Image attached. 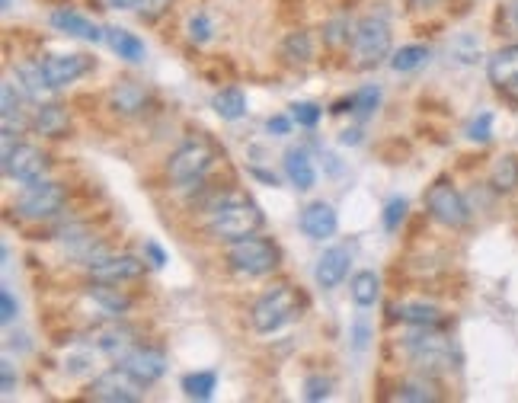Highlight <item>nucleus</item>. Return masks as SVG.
Here are the masks:
<instances>
[{
  "label": "nucleus",
  "mask_w": 518,
  "mask_h": 403,
  "mask_svg": "<svg viewBox=\"0 0 518 403\" xmlns=\"http://www.w3.org/2000/svg\"><path fill=\"white\" fill-rule=\"evenodd\" d=\"M266 224V215L259 212V205L247 196V192H221V196L208 205V234L215 240H240L247 234H256Z\"/></svg>",
  "instance_id": "nucleus-1"
},
{
  "label": "nucleus",
  "mask_w": 518,
  "mask_h": 403,
  "mask_svg": "<svg viewBox=\"0 0 518 403\" xmlns=\"http://www.w3.org/2000/svg\"><path fill=\"white\" fill-rule=\"evenodd\" d=\"M106 42H109V48H112V52H116L119 58L132 61V64H141L144 55H148V48H144V42L135 36V32L119 29V26H109V29H106Z\"/></svg>",
  "instance_id": "nucleus-24"
},
{
  "label": "nucleus",
  "mask_w": 518,
  "mask_h": 403,
  "mask_svg": "<svg viewBox=\"0 0 518 403\" xmlns=\"http://www.w3.org/2000/svg\"><path fill=\"white\" fill-rule=\"evenodd\" d=\"M48 23H52L58 32H64V36L84 39V42H90V45H96V42L106 39V29H100L93 20H87L84 13H77V10H71V7L55 10L52 16H48Z\"/></svg>",
  "instance_id": "nucleus-18"
},
{
  "label": "nucleus",
  "mask_w": 518,
  "mask_h": 403,
  "mask_svg": "<svg viewBox=\"0 0 518 403\" xmlns=\"http://www.w3.org/2000/svg\"><path fill=\"white\" fill-rule=\"evenodd\" d=\"M0 375H4V381H0V388H4V397H10L13 388H16V375H13V362L10 359L0 362Z\"/></svg>",
  "instance_id": "nucleus-43"
},
{
  "label": "nucleus",
  "mask_w": 518,
  "mask_h": 403,
  "mask_svg": "<svg viewBox=\"0 0 518 403\" xmlns=\"http://www.w3.org/2000/svg\"><path fill=\"white\" fill-rule=\"evenodd\" d=\"M170 7H173V0H135L138 16H141V20H148V23L160 20V16H164Z\"/></svg>",
  "instance_id": "nucleus-39"
},
{
  "label": "nucleus",
  "mask_w": 518,
  "mask_h": 403,
  "mask_svg": "<svg viewBox=\"0 0 518 403\" xmlns=\"http://www.w3.org/2000/svg\"><path fill=\"white\" fill-rule=\"evenodd\" d=\"M467 138L487 144L493 138V112H480V116L471 125H467Z\"/></svg>",
  "instance_id": "nucleus-38"
},
{
  "label": "nucleus",
  "mask_w": 518,
  "mask_h": 403,
  "mask_svg": "<svg viewBox=\"0 0 518 403\" xmlns=\"http://www.w3.org/2000/svg\"><path fill=\"white\" fill-rule=\"evenodd\" d=\"M487 77L499 96L509 103H518V45H503L487 61Z\"/></svg>",
  "instance_id": "nucleus-13"
},
{
  "label": "nucleus",
  "mask_w": 518,
  "mask_h": 403,
  "mask_svg": "<svg viewBox=\"0 0 518 403\" xmlns=\"http://www.w3.org/2000/svg\"><path fill=\"white\" fill-rule=\"evenodd\" d=\"M426 61H429V48L426 45H403V48H397V52L391 55V68L397 74H410L416 68H423Z\"/></svg>",
  "instance_id": "nucleus-32"
},
{
  "label": "nucleus",
  "mask_w": 518,
  "mask_h": 403,
  "mask_svg": "<svg viewBox=\"0 0 518 403\" xmlns=\"http://www.w3.org/2000/svg\"><path fill=\"white\" fill-rule=\"evenodd\" d=\"M224 260H228V266L234 272H240V276L259 279V276H269V272L279 269L282 250L269 237L247 234V237H240V240H231L228 250H224Z\"/></svg>",
  "instance_id": "nucleus-4"
},
{
  "label": "nucleus",
  "mask_w": 518,
  "mask_h": 403,
  "mask_svg": "<svg viewBox=\"0 0 518 403\" xmlns=\"http://www.w3.org/2000/svg\"><path fill=\"white\" fill-rule=\"evenodd\" d=\"M138 340H135V330L119 324V317H112L109 324H100L90 330V346L96 352H103V356H109L112 362H119L128 349H132Z\"/></svg>",
  "instance_id": "nucleus-14"
},
{
  "label": "nucleus",
  "mask_w": 518,
  "mask_h": 403,
  "mask_svg": "<svg viewBox=\"0 0 518 403\" xmlns=\"http://www.w3.org/2000/svg\"><path fill=\"white\" fill-rule=\"evenodd\" d=\"M64 202H68V189L61 183H52V180H39V183H29L20 199L13 202V212L26 218V221H52L61 215Z\"/></svg>",
  "instance_id": "nucleus-7"
},
{
  "label": "nucleus",
  "mask_w": 518,
  "mask_h": 403,
  "mask_svg": "<svg viewBox=\"0 0 518 403\" xmlns=\"http://www.w3.org/2000/svg\"><path fill=\"white\" fill-rule=\"evenodd\" d=\"M506 16H509V26L518 32V0H509V7H506Z\"/></svg>",
  "instance_id": "nucleus-45"
},
{
  "label": "nucleus",
  "mask_w": 518,
  "mask_h": 403,
  "mask_svg": "<svg viewBox=\"0 0 518 403\" xmlns=\"http://www.w3.org/2000/svg\"><path fill=\"white\" fill-rule=\"evenodd\" d=\"M407 199H400V196H394L391 202L384 205V212H381V224H384V231L387 234H394V231H400V224H403V218H407Z\"/></svg>",
  "instance_id": "nucleus-34"
},
{
  "label": "nucleus",
  "mask_w": 518,
  "mask_h": 403,
  "mask_svg": "<svg viewBox=\"0 0 518 403\" xmlns=\"http://www.w3.org/2000/svg\"><path fill=\"white\" fill-rule=\"evenodd\" d=\"M144 260H148L154 269H164L167 266V250L157 244V240H144Z\"/></svg>",
  "instance_id": "nucleus-40"
},
{
  "label": "nucleus",
  "mask_w": 518,
  "mask_h": 403,
  "mask_svg": "<svg viewBox=\"0 0 518 403\" xmlns=\"http://www.w3.org/2000/svg\"><path fill=\"white\" fill-rule=\"evenodd\" d=\"M96 68V61L87 58V55H77V52H68V55H48L42 58V71L48 77V84L55 90L58 87H68L74 80H80L84 74H90Z\"/></svg>",
  "instance_id": "nucleus-15"
},
{
  "label": "nucleus",
  "mask_w": 518,
  "mask_h": 403,
  "mask_svg": "<svg viewBox=\"0 0 518 403\" xmlns=\"http://www.w3.org/2000/svg\"><path fill=\"white\" fill-rule=\"evenodd\" d=\"M403 352L423 375H445L458 368V349L442 327H413L410 336H403Z\"/></svg>",
  "instance_id": "nucleus-2"
},
{
  "label": "nucleus",
  "mask_w": 518,
  "mask_h": 403,
  "mask_svg": "<svg viewBox=\"0 0 518 403\" xmlns=\"http://www.w3.org/2000/svg\"><path fill=\"white\" fill-rule=\"evenodd\" d=\"M90 279L96 282H135L148 272V260L135 253H100L87 263Z\"/></svg>",
  "instance_id": "nucleus-11"
},
{
  "label": "nucleus",
  "mask_w": 518,
  "mask_h": 403,
  "mask_svg": "<svg viewBox=\"0 0 518 403\" xmlns=\"http://www.w3.org/2000/svg\"><path fill=\"white\" fill-rule=\"evenodd\" d=\"M378 106H381V90H378L375 84H368V87H362V90L352 93V116L359 119V122H365V119L375 116Z\"/></svg>",
  "instance_id": "nucleus-33"
},
{
  "label": "nucleus",
  "mask_w": 518,
  "mask_h": 403,
  "mask_svg": "<svg viewBox=\"0 0 518 403\" xmlns=\"http://www.w3.org/2000/svg\"><path fill=\"white\" fill-rule=\"evenodd\" d=\"M180 388L189 400H212V394L218 388V375L215 372H189V375H183Z\"/></svg>",
  "instance_id": "nucleus-30"
},
{
  "label": "nucleus",
  "mask_w": 518,
  "mask_h": 403,
  "mask_svg": "<svg viewBox=\"0 0 518 403\" xmlns=\"http://www.w3.org/2000/svg\"><path fill=\"white\" fill-rule=\"evenodd\" d=\"M288 109H291L288 116L295 119V125H301V128H314L323 116V109L317 103H291Z\"/></svg>",
  "instance_id": "nucleus-36"
},
{
  "label": "nucleus",
  "mask_w": 518,
  "mask_h": 403,
  "mask_svg": "<svg viewBox=\"0 0 518 403\" xmlns=\"http://www.w3.org/2000/svg\"><path fill=\"white\" fill-rule=\"evenodd\" d=\"M359 135H362L359 128H352V132H343V135H339V141H343V144H359V141H362Z\"/></svg>",
  "instance_id": "nucleus-47"
},
{
  "label": "nucleus",
  "mask_w": 518,
  "mask_h": 403,
  "mask_svg": "<svg viewBox=\"0 0 518 403\" xmlns=\"http://www.w3.org/2000/svg\"><path fill=\"white\" fill-rule=\"evenodd\" d=\"M330 391H333V381L330 378H323V375H307L304 378V400H311V403L327 400Z\"/></svg>",
  "instance_id": "nucleus-37"
},
{
  "label": "nucleus",
  "mask_w": 518,
  "mask_h": 403,
  "mask_svg": "<svg viewBox=\"0 0 518 403\" xmlns=\"http://www.w3.org/2000/svg\"><path fill=\"white\" fill-rule=\"evenodd\" d=\"M391 314L407 327H442V330L448 327V314L426 301H400L391 308Z\"/></svg>",
  "instance_id": "nucleus-21"
},
{
  "label": "nucleus",
  "mask_w": 518,
  "mask_h": 403,
  "mask_svg": "<svg viewBox=\"0 0 518 403\" xmlns=\"http://www.w3.org/2000/svg\"><path fill=\"white\" fill-rule=\"evenodd\" d=\"M352 336H355V346H359V349H365V343H368V324H365V320H355V327H352Z\"/></svg>",
  "instance_id": "nucleus-44"
},
{
  "label": "nucleus",
  "mask_w": 518,
  "mask_h": 403,
  "mask_svg": "<svg viewBox=\"0 0 518 403\" xmlns=\"http://www.w3.org/2000/svg\"><path fill=\"white\" fill-rule=\"evenodd\" d=\"M426 212L432 221L445 224L451 231H461L471 224V208L451 180H435L426 192Z\"/></svg>",
  "instance_id": "nucleus-8"
},
{
  "label": "nucleus",
  "mask_w": 518,
  "mask_h": 403,
  "mask_svg": "<svg viewBox=\"0 0 518 403\" xmlns=\"http://www.w3.org/2000/svg\"><path fill=\"white\" fill-rule=\"evenodd\" d=\"M148 103H151V93L144 90V84H138V80H119V84L109 90V109L125 119L141 116V112L148 109Z\"/></svg>",
  "instance_id": "nucleus-19"
},
{
  "label": "nucleus",
  "mask_w": 518,
  "mask_h": 403,
  "mask_svg": "<svg viewBox=\"0 0 518 403\" xmlns=\"http://www.w3.org/2000/svg\"><path fill=\"white\" fill-rule=\"evenodd\" d=\"M391 23L384 16H365L352 26V39H349V52H352V64L359 71H371L391 58Z\"/></svg>",
  "instance_id": "nucleus-3"
},
{
  "label": "nucleus",
  "mask_w": 518,
  "mask_h": 403,
  "mask_svg": "<svg viewBox=\"0 0 518 403\" xmlns=\"http://www.w3.org/2000/svg\"><path fill=\"white\" fill-rule=\"evenodd\" d=\"M212 109L224 122H240L247 116V96L240 87H224L212 96Z\"/></svg>",
  "instance_id": "nucleus-25"
},
{
  "label": "nucleus",
  "mask_w": 518,
  "mask_h": 403,
  "mask_svg": "<svg viewBox=\"0 0 518 403\" xmlns=\"http://www.w3.org/2000/svg\"><path fill=\"white\" fill-rule=\"evenodd\" d=\"M490 186L496 192H515L518 189V157L506 154V157L496 160L493 173H490Z\"/></svg>",
  "instance_id": "nucleus-31"
},
{
  "label": "nucleus",
  "mask_w": 518,
  "mask_h": 403,
  "mask_svg": "<svg viewBox=\"0 0 518 403\" xmlns=\"http://www.w3.org/2000/svg\"><path fill=\"white\" fill-rule=\"evenodd\" d=\"M90 400H100V403H138L144 400V384L135 381L125 368H109V372L96 375L87 388Z\"/></svg>",
  "instance_id": "nucleus-10"
},
{
  "label": "nucleus",
  "mask_w": 518,
  "mask_h": 403,
  "mask_svg": "<svg viewBox=\"0 0 518 403\" xmlns=\"http://www.w3.org/2000/svg\"><path fill=\"white\" fill-rule=\"evenodd\" d=\"M349 266H352V253L346 247H330V250H323V256L317 260L314 279H317V285L323 288V292H333V288H339L346 282Z\"/></svg>",
  "instance_id": "nucleus-17"
},
{
  "label": "nucleus",
  "mask_w": 518,
  "mask_h": 403,
  "mask_svg": "<svg viewBox=\"0 0 518 403\" xmlns=\"http://www.w3.org/2000/svg\"><path fill=\"white\" fill-rule=\"evenodd\" d=\"M32 128L45 138H68L71 135V116L61 103H39L36 116H32Z\"/></svg>",
  "instance_id": "nucleus-22"
},
{
  "label": "nucleus",
  "mask_w": 518,
  "mask_h": 403,
  "mask_svg": "<svg viewBox=\"0 0 518 403\" xmlns=\"http://www.w3.org/2000/svg\"><path fill=\"white\" fill-rule=\"evenodd\" d=\"M349 295L352 301L359 304V308H375L378 298H381V276L371 269H362L355 272L352 282H349Z\"/></svg>",
  "instance_id": "nucleus-26"
},
{
  "label": "nucleus",
  "mask_w": 518,
  "mask_h": 403,
  "mask_svg": "<svg viewBox=\"0 0 518 403\" xmlns=\"http://www.w3.org/2000/svg\"><path fill=\"white\" fill-rule=\"evenodd\" d=\"M298 228L307 240H330L339 228V215H336V208L330 202L320 199V202H311V205L301 208Z\"/></svg>",
  "instance_id": "nucleus-16"
},
{
  "label": "nucleus",
  "mask_w": 518,
  "mask_h": 403,
  "mask_svg": "<svg viewBox=\"0 0 518 403\" xmlns=\"http://www.w3.org/2000/svg\"><path fill=\"white\" fill-rule=\"evenodd\" d=\"M301 304H304L301 295L291 285H275V288H269V292L253 304L250 324H253L256 333L269 336L275 330H282L288 320L301 317Z\"/></svg>",
  "instance_id": "nucleus-6"
},
{
  "label": "nucleus",
  "mask_w": 518,
  "mask_h": 403,
  "mask_svg": "<svg viewBox=\"0 0 518 403\" xmlns=\"http://www.w3.org/2000/svg\"><path fill=\"white\" fill-rule=\"evenodd\" d=\"M109 10H135V0H106Z\"/></svg>",
  "instance_id": "nucleus-46"
},
{
  "label": "nucleus",
  "mask_w": 518,
  "mask_h": 403,
  "mask_svg": "<svg viewBox=\"0 0 518 403\" xmlns=\"http://www.w3.org/2000/svg\"><path fill=\"white\" fill-rule=\"evenodd\" d=\"M291 116H272L269 122H266V128H269V135H275V138H282V135H288L291 132Z\"/></svg>",
  "instance_id": "nucleus-42"
},
{
  "label": "nucleus",
  "mask_w": 518,
  "mask_h": 403,
  "mask_svg": "<svg viewBox=\"0 0 518 403\" xmlns=\"http://www.w3.org/2000/svg\"><path fill=\"white\" fill-rule=\"evenodd\" d=\"M16 77L23 80L26 96H29V100H36V103H42L45 90H55L52 84H48L45 71H42V61L39 64H20V68H16Z\"/></svg>",
  "instance_id": "nucleus-29"
},
{
  "label": "nucleus",
  "mask_w": 518,
  "mask_h": 403,
  "mask_svg": "<svg viewBox=\"0 0 518 403\" xmlns=\"http://www.w3.org/2000/svg\"><path fill=\"white\" fill-rule=\"evenodd\" d=\"M285 176H288V183L295 186L298 192L314 189V183H317V170H314L311 154H307L304 148H291V151L285 154Z\"/></svg>",
  "instance_id": "nucleus-23"
},
{
  "label": "nucleus",
  "mask_w": 518,
  "mask_h": 403,
  "mask_svg": "<svg viewBox=\"0 0 518 403\" xmlns=\"http://www.w3.org/2000/svg\"><path fill=\"white\" fill-rule=\"evenodd\" d=\"M116 365H122L128 375H132L135 381H141L144 388H148V384L164 378V372H167V356H164V349H157V346L135 343Z\"/></svg>",
  "instance_id": "nucleus-12"
},
{
  "label": "nucleus",
  "mask_w": 518,
  "mask_h": 403,
  "mask_svg": "<svg viewBox=\"0 0 518 403\" xmlns=\"http://www.w3.org/2000/svg\"><path fill=\"white\" fill-rule=\"evenodd\" d=\"M387 400H400V403H432L439 400V394H435V388L426 381V378H403L394 394H387Z\"/></svg>",
  "instance_id": "nucleus-27"
},
{
  "label": "nucleus",
  "mask_w": 518,
  "mask_h": 403,
  "mask_svg": "<svg viewBox=\"0 0 518 403\" xmlns=\"http://www.w3.org/2000/svg\"><path fill=\"white\" fill-rule=\"evenodd\" d=\"M186 32H189V42L205 45L215 36V26H212V20H208V13H192L189 23H186Z\"/></svg>",
  "instance_id": "nucleus-35"
},
{
  "label": "nucleus",
  "mask_w": 518,
  "mask_h": 403,
  "mask_svg": "<svg viewBox=\"0 0 518 403\" xmlns=\"http://www.w3.org/2000/svg\"><path fill=\"white\" fill-rule=\"evenodd\" d=\"M87 295L106 317H122V314L132 311V304H135V298L128 295L125 288H119V282H96L93 279Z\"/></svg>",
  "instance_id": "nucleus-20"
},
{
  "label": "nucleus",
  "mask_w": 518,
  "mask_h": 403,
  "mask_svg": "<svg viewBox=\"0 0 518 403\" xmlns=\"http://www.w3.org/2000/svg\"><path fill=\"white\" fill-rule=\"evenodd\" d=\"M4 10H13V0H4Z\"/></svg>",
  "instance_id": "nucleus-48"
},
{
  "label": "nucleus",
  "mask_w": 518,
  "mask_h": 403,
  "mask_svg": "<svg viewBox=\"0 0 518 403\" xmlns=\"http://www.w3.org/2000/svg\"><path fill=\"white\" fill-rule=\"evenodd\" d=\"M0 320H4V324H13L16 320V301L10 295V288H0Z\"/></svg>",
  "instance_id": "nucleus-41"
},
{
  "label": "nucleus",
  "mask_w": 518,
  "mask_h": 403,
  "mask_svg": "<svg viewBox=\"0 0 518 403\" xmlns=\"http://www.w3.org/2000/svg\"><path fill=\"white\" fill-rule=\"evenodd\" d=\"M48 167H52V160L42 148L36 144H13V141H4V173L16 183H39L45 180Z\"/></svg>",
  "instance_id": "nucleus-9"
},
{
  "label": "nucleus",
  "mask_w": 518,
  "mask_h": 403,
  "mask_svg": "<svg viewBox=\"0 0 518 403\" xmlns=\"http://www.w3.org/2000/svg\"><path fill=\"white\" fill-rule=\"evenodd\" d=\"M215 160H218V148H215V141L212 138H205V135H196V138H189L183 141L180 148H176L167 160V176L176 183V186H192V183H202L208 170L215 167Z\"/></svg>",
  "instance_id": "nucleus-5"
},
{
  "label": "nucleus",
  "mask_w": 518,
  "mask_h": 403,
  "mask_svg": "<svg viewBox=\"0 0 518 403\" xmlns=\"http://www.w3.org/2000/svg\"><path fill=\"white\" fill-rule=\"evenodd\" d=\"M282 58L288 64H295V68H304L307 61L314 58V42H311V32H288V39L282 42Z\"/></svg>",
  "instance_id": "nucleus-28"
}]
</instances>
